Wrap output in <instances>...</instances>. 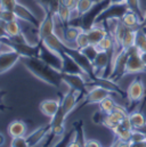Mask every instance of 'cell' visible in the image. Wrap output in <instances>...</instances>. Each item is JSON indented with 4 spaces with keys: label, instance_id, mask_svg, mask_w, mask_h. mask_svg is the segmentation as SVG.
I'll return each mask as SVG.
<instances>
[{
    "label": "cell",
    "instance_id": "cell-26",
    "mask_svg": "<svg viewBox=\"0 0 146 147\" xmlns=\"http://www.w3.org/2000/svg\"><path fill=\"white\" fill-rule=\"evenodd\" d=\"M112 131L115 134L116 138H120V139H122L124 142H128L130 144V138H131V135H132V130L131 129H127V128L122 127L121 124H119Z\"/></svg>",
    "mask_w": 146,
    "mask_h": 147
},
{
    "label": "cell",
    "instance_id": "cell-25",
    "mask_svg": "<svg viewBox=\"0 0 146 147\" xmlns=\"http://www.w3.org/2000/svg\"><path fill=\"white\" fill-rule=\"evenodd\" d=\"M136 31L137 30H130V29H128L127 33L123 37L122 43H121L122 50H128V49H130V48H132L135 46V42H136Z\"/></svg>",
    "mask_w": 146,
    "mask_h": 147
},
{
    "label": "cell",
    "instance_id": "cell-31",
    "mask_svg": "<svg viewBox=\"0 0 146 147\" xmlns=\"http://www.w3.org/2000/svg\"><path fill=\"white\" fill-rule=\"evenodd\" d=\"M0 20H2L3 22L8 23L11 21L17 20V16L15 14L14 10H9V9H0Z\"/></svg>",
    "mask_w": 146,
    "mask_h": 147
},
{
    "label": "cell",
    "instance_id": "cell-11",
    "mask_svg": "<svg viewBox=\"0 0 146 147\" xmlns=\"http://www.w3.org/2000/svg\"><path fill=\"white\" fill-rule=\"evenodd\" d=\"M128 115L127 111L124 110L122 106L120 105H116L115 109L112 111L109 114H105L104 117H103V121H102V124L105 125L106 128H109L111 130H113L114 128H116L121 121Z\"/></svg>",
    "mask_w": 146,
    "mask_h": 147
},
{
    "label": "cell",
    "instance_id": "cell-1",
    "mask_svg": "<svg viewBox=\"0 0 146 147\" xmlns=\"http://www.w3.org/2000/svg\"><path fill=\"white\" fill-rule=\"evenodd\" d=\"M21 63L34 78L41 80L48 86H51L54 88H59L61 84L64 83L62 79V73L55 70L54 67H51L50 65H48L38 56L22 57Z\"/></svg>",
    "mask_w": 146,
    "mask_h": 147
},
{
    "label": "cell",
    "instance_id": "cell-8",
    "mask_svg": "<svg viewBox=\"0 0 146 147\" xmlns=\"http://www.w3.org/2000/svg\"><path fill=\"white\" fill-rule=\"evenodd\" d=\"M55 33V14L48 11L45 13V17L40 21L38 28V42H41L43 39Z\"/></svg>",
    "mask_w": 146,
    "mask_h": 147
},
{
    "label": "cell",
    "instance_id": "cell-21",
    "mask_svg": "<svg viewBox=\"0 0 146 147\" xmlns=\"http://www.w3.org/2000/svg\"><path fill=\"white\" fill-rule=\"evenodd\" d=\"M128 116H129V120L131 122L134 130H142L146 127V119L143 113L132 112V113L128 114Z\"/></svg>",
    "mask_w": 146,
    "mask_h": 147
},
{
    "label": "cell",
    "instance_id": "cell-19",
    "mask_svg": "<svg viewBox=\"0 0 146 147\" xmlns=\"http://www.w3.org/2000/svg\"><path fill=\"white\" fill-rule=\"evenodd\" d=\"M121 21L130 30H138L139 28H142V23H143V20L141 18V16L130 9H128L124 13Z\"/></svg>",
    "mask_w": 146,
    "mask_h": 147
},
{
    "label": "cell",
    "instance_id": "cell-23",
    "mask_svg": "<svg viewBox=\"0 0 146 147\" xmlns=\"http://www.w3.org/2000/svg\"><path fill=\"white\" fill-rule=\"evenodd\" d=\"M96 48L98 51H106V53L113 54V50H114V38H113V36L111 33L105 36L96 45Z\"/></svg>",
    "mask_w": 146,
    "mask_h": 147
},
{
    "label": "cell",
    "instance_id": "cell-20",
    "mask_svg": "<svg viewBox=\"0 0 146 147\" xmlns=\"http://www.w3.org/2000/svg\"><path fill=\"white\" fill-rule=\"evenodd\" d=\"M7 131L11 138L25 136L26 135V124L22 120H14L9 123Z\"/></svg>",
    "mask_w": 146,
    "mask_h": 147
},
{
    "label": "cell",
    "instance_id": "cell-27",
    "mask_svg": "<svg viewBox=\"0 0 146 147\" xmlns=\"http://www.w3.org/2000/svg\"><path fill=\"white\" fill-rule=\"evenodd\" d=\"M6 31H7V34L9 38L16 37V36L21 34L22 33V28L18 23V20L6 23Z\"/></svg>",
    "mask_w": 146,
    "mask_h": 147
},
{
    "label": "cell",
    "instance_id": "cell-41",
    "mask_svg": "<svg viewBox=\"0 0 146 147\" xmlns=\"http://www.w3.org/2000/svg\"><path fill=\"white\" fill-rule=\"evenodd\" d=\"M141 58H142V61L144 62V64L146 65V53H143V51H141Z\"/></svg>",
    "mask_w": 146,
    "mask_h": 147
},
{
    "label": "cell",
    "instance_id": "cell-28",
    "mask_svg": "<svg viewBox=\"0 0 146 147\" xmlns=\"http://www.w3.org/2000/svg\"><path fill=\"white\" fill-rule=\"evenodd\" d=\"M115 106H116V103L114 102V99L111 96H109L99 103V111L103 112L104 114H109L115 109Z\"/></svg>",
    "mask_w": 146,
    "mask_h": 147
},
{
    "label": "cell",
    "instance_id": "cell-43",
    "mask_svg": "<svg viewBox=\"0 0 146 147\" xmlns=\"http://www.w3.org/2000/svg\"><path fill=\"white\" fill-rule=\"evenodd\" d=\"M5 95H6V92H5V91H2V90H0V100H1V98H2Z\"/></svg>",
    "mask_w": 146,
    "mask_h": 147
},
{
    "label": "cell",
    "instance_id": "cell-44",
    "mask_svg": "<svg viewBox=\"0 0 146 147\" xmlns=\"http://www.w3.org/2000/svg\"><path fill=\"white\" fill-rule=\"evenodd\" d=\"M142 131H143V132H144V134L146 135V127L144 128V129H142Z\"/></svg>",
    "mask_w": 146,
    "mask_h": 147
},
{
    "label": "cell",
    "instance_id": "cell-29",
    "mask_svg": "<svg viewBox=\"0 0 146 147\" xmlns=\"http://www.w3.org/2000/svg\"><path fill=\"white\" fill-rule=\"evenodd\" d=\"M81 51H82V54L93 63V61L96 58V56H97V54L99 53L98 50H97V48H96V46H94V45H89V46H87L86 48H83V49H81Z\"/></svg>",
    "mask_w": 146,
    "mask_h": 147
},
{
    "label": "cell",
    "instance_id": "cell-7",
    "mask_svg": "<svg viewBox=\"0 0 146 147\" xmlns=\"http://www.w3.org/2000/svg\"><path fill=\"white\" fill-rule=\"evenodd\" d=\"M111 59H112V53L106 51H99L96 56V58L93 61V69L95 78H106L105 71H107L111 67Z\"/></svg>",
    "mask_w": 146,
    "mask_h": 147
},
{
    "label": "cell",
    "instance_id": "cell-40",
    "mask_svg": "<svg viewBox=\"0 0 146 147\" xmlns=\"http://www.w3.org/2000/svg\"><path fill=\"white\" fill-rule=\"evenodd\" d=\"M5 142H6V138H5V136H3L2 134H0V147L5 145Z\"/></svg>",
    "mask_w": 146,
    "mask_h": 147
},
{
    "label": "cell",
    "instance_id": "cell-15",
    "mask_svg": "<svg viewBox=\"0 0 146 147\" xmlns=\"http://www.w3.org/2000/svg\"><path fill=\"white\" fill-rule=\"evenodd\" d=\"M82 31H84V30H83L81 26H79V25H71V24L66 25L65 29H64L63 42H64L66 46L71 47V48H76L75 41H76L79 34H80ZM76 49H78V48H76Z\"/></svg>",
    "mask_w": 146,
    "mask_h": 147
},
{
    "label": "cell",
    "instance_id": "cell-12",
    "mask_svg": "<svg viewBox=\"0 0 146 147\" xmlns=\"http://www.w3.org/2000/svg\"><path fill=\"white\" fill-rule=\"evenodd\" d=\"M145 86L142 80L139 79L132 80V82L129 84L127 89V98L129 103H137L142 100V98L145 96Z\"/></svg>",
    "mask_w": 146,
    "mask_h": 147
},
{
    "label": "cell",
    "instance_id": "cell-2",
    "mask_svg": "<svg viewBox=\"0 0 146 147\" xmlns=\"http://www.w3.org/2000/svg\"><path fill=\"white\" fill-rule=\"evenodd\" d=\"M2 43H5L9 49L16 51L21 55V57H36L39 55L40 49V42L38 43H30V42H15L10 40L9 38H3L0 40Z\"/></svg>",
    "mask_w": 146,
    "mask_h": 147
},
{
    "label": "cell",
    "instance_id": "cell-39",
    "mask_svg": "<svg viewBox=\"0 0 146 147\" xmlns=\"http://www.w3.org/2000/svg\"><path fill=\"white\" fill-rule=\"evenodd\" d=\"M112 146H130V144L128 143V142H124V140H122V139H120V138H116V140L115 142H113V144H112Z\"/></svg>",
    "mask_w": 146,
    "mask_h": 147
},
{
    "label": "cell",
    "instance_id": "cell-17",
    "mask_svg": "<svg viewBox=\"0 0 146 147\" xmlns=\"http://www.w3.org/2000/svg\"><path fill=\"white\" fill-rule=\"evenodd\" d=\"M59 106H61V99H45L40 103L39 110L43 115L51 119L58 112Z\"/></svg>",
    "mask_w": 146,
    "mask_h": 147
},
{
    "label": "cell",
    "instance_id": "cell-6",
    "mask_svg": "<svg viewBox=\"0 0 146 147\" xmlns=\"http://www.w3.org/2000/svg\"><path fill=\"white\" fill-rule=\"evenodd\" d=\"M38 57L41 58L43 62H46L51 67H54L55 70L62 72V67H63V58H62V56L58 53H55V51L50 50L49 48H47L41 42H40V49H39Z\"/></svg>",
    "mask_w": 146,
    "mask_h": 147
},
{
    "label": "cell",
    "instance_id": "cell-14",
    "mask_svg": "<svg viewBox=\"0 0 146 147\" xmlns=\"http://www.w3.org/2000/svg\"><path fill=\"white\" fill-rule=\"evenodd\" d=\"M49 135H50V124L48 123L47 125L39 127L34 131H32L30 135H28V136L25 135V137H26L29 147H31V146H36V145H39V144H40L41 142H43Z\"/></svg>",
    "mask_w": 146,
    "mask_h": 147
},
{
    "label": "cell",
    "instance_id": "cell-32",
    "mask_svg": "<svg viewBox=\"0 0 146 147\" xmlns=\"http://www.w3.org/2000/svg\"><path fill=\"white\" fill-rule=\"evenodd\" d=\"M145 42H146V32L144 31L143 28H139L136 31V42H135V46L139 49Z\"/></svg>",
    "mask_w": 146,
    "mask_h": 147
},
{
    "label": "cell",
    "instance_id": "cell-13",
    "mask_svg": "<svg viewBox=\"0 0 146 147\" xmlns=\"http://www.w3.org/2000/svg\"><path fill=\"white\" fill-rule=\"evenodd\" d=\"M16 16H17V20H21L23 22H26L29 23L30 25H32L33 28H39L40 25V21L36 18V16L28 8L25 7L24 5L17 2L16 6H15V9H14Z\"/></svg>",
    "mask_w": 146,
    "mask_h": 147
},
{
    "label": "cell",
    "instance_id": "cell-3",
    "mask_svg": "<svg viewBox=\"0 0 146 147\" xmlns=\"http://www.w3.org/2000/svg\"><path fill=\"white\" fill-rule=\"evenodd\" d=\"M113 92L102 87V86H87V92L83 96V102L81 103V106L90 105V104H99L103 99L111 96Z\"/></svg>",
    "mask_w": 146,
    "mask_h": 147
},
{
    "label": "cell",
    "instance_id": "cell-10",
    "mask_svg": "<svg viewBox=\"0 0 146 147\" xmlns=\"http://www.w3.org/2000/svg\"><path fill=\"white\" fill-rule=\"evenodd\" d=\"M21 55L11 49L0 51V75L8 72L13 66L21 62Z\"/></svg>",
    "mask_w": 146,
    "mask_h": 147
},
{
    "label": "cell",
    "instance_id": "cell-30",
    "mask_svg": "<svg viewBox=\"0 0 146 147\" xmlns=\"http://www.w3.org/2000/svg\"><path fill=\"white\" fill-rule=\"evenodd\" d=\"M89 45H90V42H89V39H88V36H87L86 31H82V32L79 34V37H78V39H76V41H75V46H76V48H78L79 50H81V49L86 48V47L89 46Z\"/></svg>",
    "mask_w": 146,
    "mask_h": 147
},
{
    "label": "cell",
    "instance_id": "cell-42",
    "mask_svg": "<svg viewBox=\"0 0 146 147\" xmlns=\"http://www.w3.org/2000/svg\"><path fill=\"white\" fill-rule=\"evenodd\" d=\"M144 26L146 28V10L144 11V16H143V23H142Z\"/></svg>",
    "mask_w": 146,
    "mask_h": 147
},
{
    "label": "cell",
    "instance_id": "cell-36",
    "mask_svg": "<svg viewBox=\"0 0 146 147\" xmlns=\"http://www.w3.org/2000/svg\"><path fill=\"white\" fill-rule=\"evenodd\" d=\"M76 2H78V0H61V3H62V5H64V6L69 7V8H71L72 10L75 9Z\"/></svg>",
    "mask_w": 146,
    "mask_h": 147
},
{
    "label": "cell",
    "instance_id": "cell-45",
    "mask_svg": "<svg viewBox=\"0 0 146 147\" xmlns=\"http://www.w3.org/2000/svg\"><path fill=\"white\" fill-rule=\"evenodd\" d=\"M0 47H1V42H0Z\"/></svg>",
    "mask_w": 146,
    "mask_h": 147
},
{
    "label": "cell",
    "instance_id": "cell-5",
    "mask_svg": "<svg viewBox=\"0 0 146 147\" xmlns=\"http://www.w3.org/2000/svg\"><path fill=\"white\" fill-rule=\"evenodd\" d=\"M83 96L84 95L82 92H80L75 89H72V88H69V91L61 98V106H59L58 111L65 117H68V115L78 106L80 98Z\"/></svg>",
    "mask_w": 146,
    "mask_h": 147
},
{
    "label": "cell",
    "instance_id": "cell-18",
    "mask_svg": "<svg viewBox=\"0 0 146 147\" xmlns=\"http://www.w3.org/2000/svg\"><path fill=\"white\" fill-rule=\"evenodd\" d=\"M86 138H84V131H83V123L82 121H79L74 124V128L72 130V139L69 144L71 147H82L86 144Z\"/></svg>",
    "mask_w": 146,
    "mask_h": 147
},
{
    "label": "cell",
    "instance_id": "cell-35",
    "mask_svg": "<svg viewBox=\"0 0 146 147\" xmlns=\"http://www.w3.org/2000/svg\"><path fill=\"white\" fill-rule=\"evenodd\" d=\"M36 2V5L43 10V13H48L49 8H50V3L53 0H34Z\"/></svg>",
    "mask_w": 146,
    "mask_h": 147
},
{
    "label": "cell",
    "instance_id": "cell-16",
    "mask_svg": "<svg viewBox=\"0 0 146 147\" xmlns=\"http://www.w3.org/2000/svg\"><path fill=\"white\" fill-rule=\"evenodd\" d=\"M84 31L88 36L90 45H94V46H96L103 38L110 33L109 31L104 26H102L101 24H95V25H93L91 28H89L88 30H84Z\"/></svg>",
    "mask_w": 146,
    "mask_h": 147
},
{
    "label": "cell",
    "instance_id": "cell-22",
    "mask_svg": "<svg viewBox=\"0 0 146 147\" xmlns=\"http://www.w3.org/2000/svg\"><path fill=\"white\" fill-rule=\"evenodd\" d=\"M72 14H73V10L71 8L64 6V5H59L57 11H56V17L64 24V25H69V23L71 22L72 20Z\"/></svg>",
    "mask_w": 146,
    "mask_h": 147
},
{
    "label": "cell",
    "instance_id": "cell-38",
    "mask_svg": "<svg viewBox=\"0 0 146 147\" xmlns=\"http://www.w3.org/2000/svg\"><path fill=\"white\" fill-rule=\"evenodd\" d=\"M84 146L86 147H101L102 144H101V142H98V140H96V139H87Z\"/></svg>",
    "mask_w": 146,
    "mask_h": 147
},
{
    "label": "cell",
    "instance_id": "cell-24",
    "mask_svg": "<svg viewBox=\"0 0 146 147\" xmlns=\"http://www.w3.org/2000/svg\"><path fill=\"white\" fill-rule=\"evenodd\" d=\"M99 0H78L76 2V7H75V11L76 14L81 17L82 15H84L86 13H88Z\"/></svg>",
    "mask_w": 146,
    "mask_h": 147
},
{
    "label": "cell",
    "instance_id": "cell-46",
    "mask_svg": "<svg viewBox=\"0 0 146 147\" xmlns=\"http://www.w3.org/2000/svg\"><path fill=\"white\" fill-rule=\"evenodd\" d=\"M0 107H1V104H0Z\"/></svg>",
    "mask_w": 146,
    "mask_h": 147
},
{
    "label": "cell",
    "instance_id": "cell-33",
    "mask_svg": "<svg viewBox=\"0 0 146 147\" xmlns=\"http://www.w3.org/2000/svg\"><path fill=\"white\" fill-rule=\"evenodd\" d=\"M10 146L11 147H29V144H28L26 137H25V136H22V137H14V138H11Z\"/></svg>",
    "mask_w": 146,
    "mask_h": 147
},
{
    "label": "cell",
    "instance_id": "cell-37",
    "mask_svg": "<svg viewBox=\"0 0 146 147\" xmlns=\"http://www.w3.org/2000/svg\"><path fill=\"white\" fill-rule=\"evenodd\" d=\"M7 37H8V34H7V31H6V22L0 20V40Z\"/></svg>",
    "mask_w": 146,
    "mask_h": 147
},
{
    "label": "cell",
    "instance_id": "cell-4",
    "mask_svg": "<svg viewBox=\"0 0 146 147\" xmlns=\"http://www.w3.org/2000/svg\"><path fill=\"white\" fill-rule=\"evenodd\" d=\"M128 59L126 65V74H136L146 72V65L141 58L139 49L134 46L132 48L128 49Z\"/></svg>",
    "mask_w": 146,
    "mask_h": 147
},
{
    "label": "cell",
    "instance_id": "cell-34",
    "mask_svg": "<svg viewBox=\"0 0 146 147\" xmlns=\"http://www.w3.org/2000/svg\"><path fill=\"white\" fill-rule=\"evenodd\" d=\"M17 2H18L17 0H0V9L14 10Z\"/></svg>",
    "mask_w": 146,
    "mask_h": 147
},
{
    "label": "cell",
    "instance_id": "cell-9",
    "mask_svg": "<svg viewBox=\"0 0 146 147\" xmlns=\"http://www.w3.org/2000/svg\"><path fill=\"white\" fill-rule=\"evenodd\" d=\"M62 73V79L64 84H66L69 88L75 89L80 92H82L83 95L87 92V79L83 75L74 73H65V72H61Z\"/></svg>",
    "mask_w": 146,
    "mask_h": 147
}]
</instances>
